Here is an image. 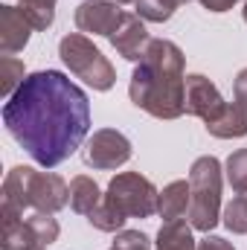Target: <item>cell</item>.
Returning a JSON list of instances; mask_svg holds the SVG:
<instances>
[{
    "label": "cell",
    "instance_id": "1",
    "mask_svg": "<svg viewBox=\"0 0 247 250\" xmlns=\"http://www.w3.org/2000/svg\"><path fill=\"white\" fill-rule=\"evenodd\" d=\"M3 125L38 166L56 169L82 148L90 131V102L64 73L38 70L6 99Z\"/></svg>",
    "mask_w": 247,
    "mask_h": 250
},
{
    "label": "cell",
    "instance_id": "2",
    "mask_svg": "<svg viewBox=\"0 0 247 250\" xmlns=\"http://www.w3.org/2000/svg\"><path fill=\"white\" fill-rule=\"evenodd\" d=\"M131 102L154 120H178L186 114V59L166 38H151L128 84Z\"/></svg>",
    "mask_w": 247,
    "mask_h": 250
},
{
    "label": "cell",
    "instance_id": "3",
    "mask_svg": "<svg viewBox=\"0 0 247 250\" xmlns=\"http://www.w3.org/2000/svg\"><path fill=\"white\" fill-rule=\"evenodd\" d=\"M3 204L15 209L59 212L70 204V187L56 172H38L32 166H15L3 181Z\"/></svg>",
    "mask_w": 247,
    "mask_h": 250
},
{
    "label": "cell",
    "instance_id": "4",
    "mask_svg": "<svg viewBox=\"0 0 247 250\" xmlns=\"http://www.w3.org/2000/svg\"><path fill=\"white\" fill-rule=\"evenodd\" d=\"M221 160L212 154H204L189 169V187H192V207H189V224L192 230L212 233L221 221Z\"/></svg>",
    "mask_w": 247,
    "mask_h": 250
},
{
    "label": "cell",
    "instance_id": "5",
    "mask_svg": "<svg viewBox=\"0 0 247 250\" xmlns=\"http://www.w3.org/2000/svg\"><path fill=\"white\" fill-rule=\"evenodd\" d=\"M59 56L67 64V70L73 76H79L84 84H90L93 90H111L117 82V70L114 64L102 56V50L84 35V32H70L59 41Z\"/></svg>",
    "mask_w": 247,
    "mask_h": 250
},
{
    "label": "cell",
    "instance_id": "6",
    "mask_svg": "<svg viewBox=\"0 0 247 250\" xmlns=\"http://www.w3.org/2000/svg\"><path fill=\"white\" fill-rule=\"evenodd\" d=\"M157 187L140 172H120L105 189V201H111L125 218H151L157 212Z\"/></svg>",
    "mask_w": 247,
    "mask_h": 250
},
{
    "label": "cell",
    "instance_id": "7",
    "mask_svg": "<svg viewBox=\"0 0 247 250\" xmlns=\"http://www.w3.org/2000/svg\"><path fill=\"white\" fill-rule=\"evenodd\" d=\"M82 157H84V163L90 169H99V172L120 169L131 160V140L117 128H99L84 143Z\"/></svg>",
    "mask_w": 247,
    "mask_h": 250
},
{
    "label": "cell",
    "instance_id": "8",
    "mask_svg": "<svg viewBox=\"0 0 247 250\" xmlns=\"http://www.w3.org/2000/svg\"><path fill=\"white\" fill-rule=\"evenodd\" d=\"M123 15L125 12L114 0H84V3L76 6L73 21H76V29L84 32V35H105V38H111L114 29L120 26Z\"/></svg>",
    "mask_w": 247,
    "mask_h": 250
},
{
    "label": "cell",
    "instance_id": "9",
    "mask_svg": "<svg viewBox=\"0 0 247 250\" xmlns=\"http://www.w3.org/2000/svg\"><path fill=\"white\" fill-rule=\"evenodd\" d=\"M224 96L221 90L201 73H192L186 76V114L204 120V125L212 123L221 111H224Z\"/></svg>",
    "mask_w": 247,
    "mask_h": 250
},
{
    "label": "cell",
    "instance_id": "10",
    "mask_svg": "<svg viewBox=\"0 0 247 250\" xmlns=\"http://www.w3.org/2000/svg\"><path fill=\"white\" fill-rule=\"evenodd\" d=\"M108 41H111V47H114L123 59H128V62H140V59L145 56L148 44H151L148 29H145V21H143L140 15H128V12L123 15L120 26L114 29V35H111Z\"/></svg>",
    "mask_w": 247,
    "mask_h": 250
},
{
    "label": "cell",
    "instance_id": "11",
    "mask_svg": "<svg viewBox=\"0 0 247 250\" xmlns=\"http://www.w3.org/2000/svg\"><path fill=\"white\" fill-rule=\"evenodd\" d=\"M32 32L35 29L26 21V15H23L21 6H0V53L3 56L21 53L29 44Z\"/></svg>",
    "mask_w": 247,
    "mask_h": 250
},
{
    "label": "cell",
    "instance_id": "12",
    "mask_svg": "<svg viewBox=\"0 0 247 250\" xmlns=\"http://www.w3.org/2000/svg\"><path fill=\"white\" fill-rule=\"evenodd\" d=\"M0 218H3V239H0V250H38V239L29 227V221L23 218L21 209L15 207H0Z\"/></svg>",
    "mask_w": 247,
    "mask_h": 250
},
{
    "label": "cell",
    "instance_id": "13",
    "mask_svg": "<svg viewBox=\"0 0 247 250\" xmlns=\"http://www.w3.org/2000/svg\"><path fill=\"white\" fill-rule=\"evenodd\" d=\"M192 207V187L189 181H172L169 187H163L157 198V215L163 221H181L189 215Z\"/></svg>",
    "mask_w": 247,
    "mask_h": 250
},
{
    "label": "cell",
    "instance_id": "14",
    "mask_svg": "<svg viewBox=\"0 0 247 250\" xmlns=\"http://www.w3.org/2000/svg\"><path fill=\"white\" fill-rule=\"evenodd\" d=\"M206 131L218 140H239V137H247V108L242 102H227L224 111L206 123Z\"/></svg>",
    "mask_w": 247,
    "mask_h": 250
},
{
    "label": "cell",
    "instance_id": "15",
    "mask_svg": "<svg viewBox=\"0 0 247 250\" xmlns=\"http://www.w3.org/2000/svg\"><path fill=\"white\" fill-rule=\"evenodd\" d=\"M102 198H105V195H102V189H99V184H96L93 178L79 175V178L70 181V207H73V212L90 215V212L99 207Z\"/></svg>",
    "mask_w": 247,
    "mask_h": 250
},
{
    "label": "cell",
    "instance_id": "16",
    "mask_svg": "<svg viewBox=\"0 0 247 250\" xmlns=\"http://www.w3.org/2000/svg\"><path fill=\"white\" fill-rule=\"evenodd\" d=\"M198 242L192 236V224L181 221H163V227L157 230V242L154 250H195Z\"/></svg>",
    "mask_w": 247,
    "mask_h": 250
},
{
    "label": "cell",
    "instance_id": "17",
    "mask_svg": "<svg viewBox=\"0 0 247 250\" xmlns=\"http://www.w3.org/2000/svg\"><path fill=\"white\" fill-rule=\"evenodd\" d=\"M87 221H90V227H96V230H102V233H120L123 230V224L128 221L123 212L111 204V201H99V207L87 215Z\"/></svg>",
    "mask_w": 247,
    "mask_h": 250
},
{
    "label": "cell",
    "instance_id": "18",
    "mask_svg": "<svg viewBox=\"0 0 247 250\" xmlns=\"http://www.w3.org/2000/svg\"><path fill=\"white\" fill-rule=\"evenodd\" d=\"M56 3H59V0H32V3H21L23 15H26V21L32 23L35 32H44V29L53 26V21H56Z\"/></svg>",
    "mask_w": 247,
    "mask_h": 250
},
{
    "label": "cell",
    "instance_id": "19",
    "mask_svg": "<svg viewBox=\"0 0 247 250\" xmlns=\"http://www.w3.org/2000/svg\"><path fill=\"white\" fill-rule=\"evenodd\" d=\"M0 70H3V76H0V93L9 99V96L23 84L26 67H23L21 59H15V56H3V59H0Z\"/></svg>",
    "mask_w": 247,
    "mask_h": 250
},
{
    "label": "cell",
    "instance_id": "20",
    "mask_svg": "<svg viewBox=\"0 0 247 250\" xmlns=\"http://www.w3.org/2000/svg\"><path fill=\"white\" fill-rule=\"evenodd\" d=\"M224 175H227V184L233 187V192L247 195V148H239L227 157Z\"/></svg>",
    "mask_w": 247,
    "mask_h": 250
},
{
    "label": "cell",
    "instance_id": "21",
    "mask_svg": "<svg viewBox=\"0 0 247 250\" xmlns=\"http://www.w3.org/2000/svg\"><path fill=\"white\" fill-rule=\"evenodd\" d=\"M26 221H29V227H32V233H35L41 248H50L59 239V233H62V227L53 218V212H32V215H26Z\"/></svg>",
    "mask_w": 247,
    "mask_h": 250
},
{
    "label": "cell",
    "instance_id": "22",
    "mask_svg": "<svg viewBox=\"0 0 247 250\" xmlns=\"http://www.w3.org/2000/svg\"><path fill=\"white\" fill-rule=\"evenodd\" d=\"M221 221H224V227H227L233 236H245L247 233V195H236V198L224 207Z\"/></svg>",
    "mask_w": 247,
    "mask_h": 250
},
{
    "label": "cell",
    "instance_id": "23",
    "mask_svg": "<svg viewBox=\"0 0 247 250\" xmlns=\"http://www.w3.org/2000/svg\"><path fill=\"white\" fill-rule=\"evenodd\" d=\"M134 6H137V15L143 21H151V23H166L178 9L175 0H137Z\"/></svg>",
    "mask_w": 247,
    "mask_h": 250
},
{
    "label": "cell",
    "instance_id": "24",
    "mask_svg": "<svg viewBox=\"0 0 247 250\" xmlns=\"http://www.w3.org/2000/svg\"><path fill=\"white\" fill-rule=\"evenodd\" d=\"M114 248L120 250H151V239L140 230H120L114 239Z\"/></svg>",
    "mask_w": 247,
    "mask_h": 250
},
{
    "label": "cell",
    "instance_id": "25",
    "mask_svg": "<svg viewBox=\"0 0 247 250\" xmlns=\"http://www.w3.org/2000/svg\"><path fill=\"white\" fill-rule=\"evenodd\" d=\"M195 250H236V248H233V242H227V239H221V236L206 233V236L198 242V248H195Z\"/></svg>",
    "mask_w": 247,
    "mask_h": 250
},
{
    "label": "cell",
    "instance_id": "26",
    "mask_svg": "<svg viewBox=\"0 0 247 250\" xmlns=\"http://www.w3.org/2000/svg\"><path fill=\"white\" fill-rule=\"evenodd\" d=\"M233 99L242 102V105L247 108V67L236 76V82H233Z\"/></svg>",
    "mask_w": 247,
    "mask_h": 250
},
{
    "label": "cell",
    "instance_id": "27",
    "mask_svg": "<svg viewBox=\"0 0 247 250\" xmlns=\"http://www.w3.org/2000/svg\"><path fill=\"white\" fill-rule=\"evenodd\" d=\"M204 9H209V12H227V9H233L239 0H198Z\"/></svg>",
    "mask_w": 247,
    "mask_h": 250
},
{
    "label": "cell",
    "instance_id": "28",
    "mask_svg": "<svg viewBox=\"0 0 247 250\" xmlns=\"http://www.w3.org/2000/svg\"><path fill=\"white\" fill-rule=\"evenodd\" d=\"M114 3H120V6H123V3H131V6H134L137 0H114Z\"/></svg>",
    "mask_w": 247,
    "mask_h": 250
},
{
    "label": "cell",
    "instance_id": "29",
    "mask_svg": "<svg viewBox=\"0 0 247 250\" xmlns=\"http://www.w3.org/2000/svg\"><path fill=\"white\" fill-rule=\"evenodd\" d=\"M242 15H245V23H247V0H245V9H242Z\"/></svg>",
    "mask_w": 247,
    "mask_h": 250
},
{
    "label": "cell",
    "instance_id": "30",
    "mask_svg": "<svg viewBox=\"0 0 247 250\" xmlns=\"http://www.w3.org/2000/svg\"><path fill=\"white\" fill-rule=\"evenodd\" d=\"M175 3H178V6H184V3H189V0H175Z\"/></svg>",
    "mask_w": 247,
    "mask_h": 250
},
{
    "label": "cell",
    "instance_id": "31",
    "mask_svg": "<svg viewBox=\"0 0 247 250\" xmlns=\"http://www.w3.org/2000/svg\"><path fill=\"white\" fill-rule=\"evenodd\" d=\"M21 3H32V0H21Z\"/></svg>",
    "mask_w": 247,
    "mask_h": 250
},
{
    "label": "cell",
    "instance_id": "32",
    "mask_svg": "<svg viewBox=\"0 0 247 250\" xmlns=\"http://www.w3.org/2000/svg\"><path fill=\"white\" fill-rule=\"evenodd\" d=\"M38 250H50V248H38Z\"/></svg>",
    "mask_w": 247,
    "mask_h": 250
},
{
    "label": "cell",
    "instance_id": "33",
    "mask_svg": "<svg viewBox=\"0 0 247 250\" xmlns=\"http://www.w3.org/2000/svg\"><path fill=\"white\" fill-rule=\"evenodd\" d=\"M111 250H120V248H111Z\"/></svg>",
    "mask_w": 247,
    "mask_h": 250
}]
</instances>
